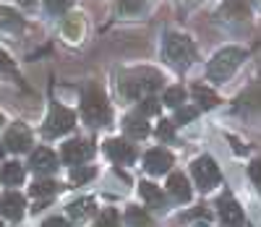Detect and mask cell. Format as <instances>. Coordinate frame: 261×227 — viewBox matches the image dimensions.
I'll use <instances>...</instances> for the list:
<instances>
[{"mask_svg":"<svg viewBox=\"0 0 261 227\" xmlns=\"http://www.w3.org/2000/svg\"><path fill=\"white\" fill-rule=\"evenodd\" d=\"M162 86V76L157 71H149V68H136V71H128L123 73L120 89L125 97H134V99H146V97H154V92Z\"/></svg>","mask_w":261,"mask_h":227,"instance_id":"obj_1","label":"cell"},{"mask_svg":"<svg viewBox=\"0 0 261 227\" xmlns=\"http://www.w3.org/2000/svg\"><path fill=\"white\" fill-rule=\"evenodd\" d=\"M246 60V50H241V47H225V50H220V53H214V58L209 60V65H206V76L212 79V81H227L235 71H238V65H241Z\"/></svg>","mask_w":261,"mask_h":227,"instance_id":"obj_2","label":"cell"},{"mask_svg":"<svg viewBox=\"0 0 261 227\" xmlns=\"http://www.w3.org/2000/svg\"><path fill=\"white\" fill-rule=\"evenodd\" d=\"M81 118L89 125L110 123V107H107V99L97 86H89L84 92V97H81Z\"/></svg>","mask_w":261,"mask_h":227,"instance_id":"obj_3","label":"cell"},{"mask_svg":"<svg viewBox=\"0 0 261 227\" xmlns=\"http://www.w3.org/2000/svg\"><path fill=\"white\" fill-rule=\"evenodd\" d=\"M165 60L178 68H188L196 60L193 42L186 34H167L165 37Z\"/></svg>","mask_w":261,"mask_h":227,"instance_id":"obj_4","label":"cell"},{"mask_svg":"<svg viewBox=\"0 0 261 227\" xmlns=\"http://www.w3.org/2000/svg\"><path fill=\"white\" fill-rule=\"evenodd\" d=\"M73 125H76V112L53 102L50 112H47V120H45V125H42V136H45V139H58V136L68 133Z\"/></svg>","mask_w":261,"mask_h":227,"instance_id":"obj_5","label":"cell"},{"mask_svg":"<svg viewBox=\"0 0 261 227\" xmlns=\"http://www.w3.org/2000/svg\"><path fill=\"white\" fill-rule=\"evenodd\" d=\"M191 172H193V180L196 186H199L201 191H212L217 183H220V167L214 165L212 157H199L193 165H191Z\"/></svg>","mask_w":261,"mask_h":227,"instance_id":"obj_6","label":"cell"},{"mask_svg":"<svg viewBox=\"0 0 261 227\" xmlns=\"http://www.w3.org/2000/svg\"><path fill=\"white\" fill-rule=\"evenodd\" d=\"M105 154L110 157L113 162H118V165H130L136 160V146L134 144H128L125 139H107L105 141Z\"/></svg>","mask_w":261,"mask_h":227,"instance_id":"obj_7","label":"cell"},{"mask_svg":"<svg viewBox=\"0 0 261 227\" xmlns=\"http://www.w3.org/2000/svg\"><path fill=\"white\" fill-rule=\"evenodd\" d=\"M92 154H94V146H92L89 141L76 139V141L63 144V160L68 162V165H73V167L84 165L86 160H92Z\"/></svg>","mask_w":261,"mask_h":227,"instance_id":"obj_8","label":"cell"},{"mask_svg":"<svg viewBox=\"0 0 261 227\" xmlns=\"http://www.w3.org/2000/svg\"><path fill=\"white\" fill-rule=\"evenodd\" d=\"M3 141H6V146L11 152H29V146H32V131L24 123H13V125H8Z\"/></svg>","mask_w":261,"mask_h":227,"instance_id":"obj_9","label":"cell"},{"mask_svg":"<svg viewBox=\"0 0 261 227\" xmlns=\"http://www.w3.org/2000/svg\"><path fill=\"white\" fill-rule=\"evenodd\" d=\"M217 16L222 21H230V24H238V21H246L251 16V6H248V0H225L220 11H217Z\"/></svg>","mask_w":261,"mask_h":227,"instance_id":"obj_10","label":"cell"},{"mask_svg":"<svg viewBox=\"0 0 261 227\" xmlns=\"http://www.w3.org/2000/svg\"><path fill=\"white\" fill-rule=\"evenodd\" d=\"M144 167L149 175H162L172 167V154L167 149H151L144 154Z\"/></svg>","mask_w":261,"mask_h":227,"instance_id":"obj_11","label":"cell"},{"mask_svg":"<svg viewBox=\"0 0 261 227\" xmlns=\"http://www.w3.org/2000/svg\"><path fill=\"white\" fill-rule=\"evenodd\" d=\"M217 207H220V217H222L225 227H243V212H241V207H238L230 196L220 198Z\"/></svg>","mask_w":261,"mask_h":227,"instance_id":"obj_12","label":"cell"},{"mask_svg":"<svg viewBox=\"0 0 261 227\" xmlns=\"http://www.w3.org/2000/svg\"><path fill=\"white\" fill-rule=\"evenodd\" d=\"M167 191H170L172 198L180 201V204L191 201V186H188V180H186L183 172H172V175L167 178Z\"/></svg>","mask_w":261,"mask_h":227,"instance_id":"obj_13","label":"cell"},{"mask_svg":"<svg viewBox=\"0 0 261 227\" xmlns=\"http://www.w3.org/2000/svg\"><path fill=\"white\" fill-rule=\"evenodd\" d=\"M0 212H3V217L8 219H21V214H24V196H18V193H6L3 198H0Z\"/></svg>","mask_w":261,"mask_h":227,"instance_id":"obj_14","label":"cell"},{"mask_svg":"<svg viewBox=\"0 0 261 227\" xmlns=\"http://www.w3.org/2000/svg\"><path fill=\"white\" fill-rule=\"evenodd\" d=\"M58 167V157L53 149H37L32 154V170L37 172H53Z\"/></svg>","mask_w":261,"mask_h":227,"instance_id":"obj_15","label":"cell"},{"mask_svg":"<svg viewBox=\"0 0 261 227\" xmlns=\"http://www.w3.org/2000/svg\"><path fill=\"white\" fill-rule=\"evenodd\" d=\"M63 37L68 44H79L84 39V18L81 16H71V18H65V24H63Z\"/></svg>","mask_w":261,"mask_h":227,"instance_id":"obj_16","label":"cell"},{"mask_svg":"<svg viewBox=\"0 0 261 227\" xmlns=\"http://www.w3.org/2000/svg\"><path fill=\"white\" fill-rule=\"evenodd\" d=\"M0 29H6V32H21V29H24V18H21L18 11H13L8 6H0Z\"/></svg>","mask_w":261,"mask_h":227,"instance_id":"obj_17","label":"cell"},{"mask_svg":"<svg viewBox=\"0 0 261 227\" xmlns=\"http://www.w3.org/2000/svg\"><path fill=\"white\" fill-rule=\"evenodd\" d=\"M123 128H125V133L130 136V139H146L149 136V125L144 123L141 115H128L123 120Z\"/></svg>","mask_w":261,"mask_h":227,"instance_id":"obj_18","label":"cell"},{"mask_svg":"<svg viewBox=\"0 0 261 227\" xmlns=\"http://www.w3.org/2000/svg\"><path fill=\"white\" fill-rule=\"evenodd\" d=\"M0 180H3L6 186H18L21 180H24V167H21L18 162L0 165Z\"/></svg>","mask_w":261,"mask_h":227,"instance_id":"obj_19","label":"cell"},{"mask_svg":"<svg viewBox=\"0 0 261 227\" xmlns=\"http://www.w3.org/2000/svg\"><path fill=\"white\" fill-rule=\"evenodd\" d=\"M191 94H193V99L199 102V107H204V110H209V107H214L217 102H220V97H217L209 86H204V84H196L193 89H191Z\"/></svg>","mask_w":261,"mask_h":227,"instance_id":"obj_20","label":"cell"},{"mask_svg":"<svg viewBox=\"0 0 261 227\" xmlns=\"http://www.w3.org/2000/svg\"><path fill=\"white\" fill-rule=\"evenodd\" d=\"M139 191H141V196H144V201L146 204H151V207H157V209H162L165 207V193L154 186V183H139Z\"/></svg>","mask_w":261,"mask_h":227,"instance_id":"obj_21","label":"cell"},{"mask_svg":"<svg viewBox=\"0 0 261 227\" xmlns=\"http://www.w3.org/2000/svg\"><path fill=\"white\" fill-rule=\"evenodd\" d=\"M94 207H97L94 198H79V201L68 204V214H71V219H84L94 212Z\"/></svg>","mask_w":261,"mask_h":227,"instance_id":"obj_22","label":"cell"},{"mask_svg":"<svg viewBox=\"0 0 261 227\" xmlns=\"http://www.w3.org/2000/svg\"><path fill=\"white\" fill-rule=\"evenodd\" d=\"M94 167H89V165H79V167H73L71 170V183L73 186H84L86 183V180H92L94 178Z\"/></svg>","mask_w":261,"mask_h":227,"instance_id":"obj_23","label":"cell"},{"mask_svg":"<svg viewBox=\"0 0 261 227\" xmlns=\"http://www.w3.org/2000/svg\"><path fill=\"white\" fill-rule=\"evenodd\" d=\"M55 191H58V183H55V180H37V183L29 188V193L37 196V198H42V196H53Z\"/></svg>","mask_w":261,"mask_h":227,"instance_id":"obj_24","label":"cell"},{"mask_svg":"<svg viewBox=\"0 0 261 227\" xmlns=\"http://www.w3.org/2000/svg\"><path fill=\"white\" fill-rule=\"evenodd\" d=\"M125 217H128L130 227H151V217H149L146 212H141L139 207H130Z\"/></svg>","mask_w":261,"mask_h":227,"instance_id":"obj_25","label":"cell"},{"mask_svg":"<svg viewBox=\"0 0 261 227\" xmlns=\"http://www.w3.org/2000/svg\"><path fill=\"white\" fill-rule=\"evenodd\" d=\"M141 11H144V0H118L120 16H139Z\"/></svg>","mask_w":261,"mask_h":227,"instance_id":"obj_26","label":"cell"},{"mask_svg":"<svg viewBox=\"0 0 261 227\" xmlns=\"http://www.w3.org/2000/svg\"><path fill=\"white\" fill-rule=\"evenodd\" d=\"M183 99H186V89L183 86H172V89L165 92V105H170V107H180Z\"/></svg>","mask_w":261,"mask_h":227,"instance_id":"obj_27","label":"cell"},{"mask_svg":"<svg viewBox=\"0 0 261 227\" xmlns=\"http://www.w3.org/2000/svg\"><path fill=\"white\" fill-rule=\"evenodd\" d=\"M71 6H73V0H45V11H47V13H53V16L65 13Z\"/></svg>","mask_w":261,"mask_h":227,"instance_id":"obj_28","label":"cell"},{"mask_svg":"<svg viewBox=\"0 0 261 227\" xmlns=\"http://www.w3.org/2000/svg\"><path fill=\"white\" fill-rule=\"evenodd\" d=\"M97 227H120V217H118V212H115V209H107V212H102V214H99Z\"/></svg>","mask_w":261,"mask_h":227,"instance_id":"obj_29","label":"cell"},{"mask_svg":"<svg viewBox=\"0 0 261 227\" xmlns=\"http://www.w3.org/2000/svg\"><path fill=\"white\" fill-rule=\"evenodd\" d=\"M139 112H141V115H157V112H160V102L154 97H146V99H141Z\"/></svg>","mask_w":261,"mask_h":227,"instance_id":"obj_30","label":"cell"},{"mask_svg":"<svg viewBox=\"0 0 261 227\" xmlns=\"http://www.w3.org/2000/svg\"><path fill=\"white\" fill-rule=\"evenodd\" d=\"M199 115V110L196 107H178V115H175V123H188Z\"/></svg>","mask_w":261,"mask_h":227,"instance_id":"obj_31","label":"cell"},{"mask_svg":"<svg viewBox=\"0 0 261 227\" xmlns=\"http://www.w3.org/2000/svg\"><path fill=\"white\" fill-rule=\"evenodd\" d=\"M172 125H175V123H170V120H162V123H160V128H157L160 139H165V141L175 139V131H172Z\"/></svg>","mask_w":261,"mask_h":227,"instance_id":"obj_32","label":"cell"},{"mask_svg":"<svg viewBox=\"0 0 261 227\" xmlns=\"http://www.w3.org/2000/svg\"><path fill=\"white\" fill-rule=\"evenodd\" d=\"M248 175L256 180V183H261V160H256L253 165H251V170H248Z\"/></svg>","mask_w":261,"mask_h":227,"instance_id":"obj_33","label":"cell"},{"mask_svg":"<svg viewBox=\"0 0 261 227\" xmlns=\"http://www.w3.org/2000/svg\"><path fill=\"white\" fill-rule=\"evenodd\" d=\"M243 102H248V105H253V107H261V89H256V92H251Z\"/></svg>","mask_w":261,"mask_h":227,"instance_id":"obj_34","label":"cell"},{"mask_svg":"<svg viewBox=\"0 0 261 227\" xmlns=\"http://www.w3.org/2000/svg\"><path fill=\"white\" fill-rule=\"evenodd\" d=\"M0 71H13V63H11V58L0 50Z\"/></svg>","mask_w":261,"mask_h":227,"instance_id":"obj_35","label":"cell"},{"mask_svg":"<svg viewBox=\"0 0 261 227\" xmlns=\"http://www.w3.org/2000/svg\"><path fill=\"white\" fill-rule=\"evenodd\" d=\"M45 227H68V222L60 219V217H50V219L45 222Z\"/></svg>","mask_w":261,"mask_h":227,"instance_id":"obj_36","label":"cell"},{"mask_svg":"<svg viewBox=\"0 0 261 227\" xmlns=\"http://www.w3.org/2000/svg\"><path fill=\"white\" fill-rule=\"evenodd\" d=\"M21 3H24V6H34V3H37V0H21Z\"/></svg>","mask_w":261,"mask_h":227,"instance_id":"obj_37","label":"cell"},{"mask_svg":"<svg viewBox=\"0 0 261 227\" xmlns=\"http://www.w3.org/2000/svg\"><path fill=\"white\" fill-rule=\"evenodd\" d=\"M0 123H3V115H0Z\"/></svg>","mask_w":261,"mask_h":227,"instance_id":"obj_38","label":"cell"},{"mask_svg":"<svg viewBox=\"0 0 261 227\" xmlns=\"http://www.w3.org/2000/svg\"><path fill=\"white\" fill-rule=\"evenodd\" d=\"M256 3H258V6H261V0H256Z\"/></svg>","mask_w":261,"mask_h":227,"instance_id":"obj_39","label":"cell"},{"mask_svg":"<svg viewBox=\"0 0 261 227\" xmlns=\"http://www.w3.org/2000/svg\"><path fill=\"white\" fill-rule=\"evenodd\" d=\"M199 227H206V224H199Z\"/></svg>","mask_w":261,"mask_h":227,"instance_id":"obj_40","label":"cell"},{"mask_svg":"<svg viewBox=\"0 0 261 227\" xmlns=\"http://www.w3.org/2000/svg\"><path fill=\"white\" fill-rule=\"evenodd\" d=\"M0 154H3V149H0Z\"/></svg>","mask_w":261,"mask_h":227,"instance_id":"obj_41","label":"cell"}]
</instances>
